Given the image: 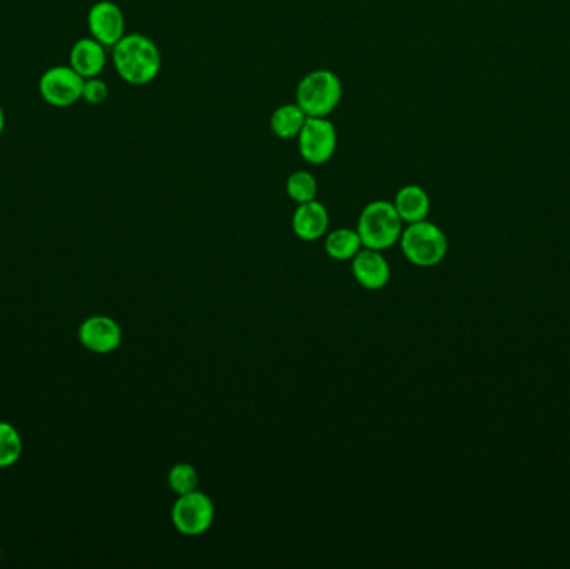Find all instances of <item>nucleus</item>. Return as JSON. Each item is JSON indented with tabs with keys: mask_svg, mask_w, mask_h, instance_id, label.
I'll use <instances>...</instances> for the list:
<instances>
[{
	"mask_svg": "<svg viewBox=\"0 0 570 569\" xmlns=\"http://www.w3.org/2000/svg\"><path fill=\"white\" fill-rule=\"evenodd\" d=\"M112 61L122 81L130 86H147L159 76L162 56L152 39L129 34L112 47Z\"/></svg>",
	"mask_w": 570,
	"mask_h": 569,
	"instance_id": "nucleus-1",
	"label": "nucleus"
},
{
	"mask_svg": "<svg viewBox=\"0 0 570 569\" xmlns=\"http://www.w3.org/2000/svg\"><path fill=\"white\" fill-rule=\"evenodd\" d=\"M404 231V221L395 211L394 202L374 201L362 209L357 222V232L364 247L385 251L399 242Z\"/></svg>",
	"mask_w": 570,
	"mask_h": 569,
	"instance_id": "nucleus-2",
	"label": "nucleus"
},
{
	"mask_svg": "<svg viewBox=\"0 0 570 569\" xmlns=\"http://www.w3.org/2000/svg\"><path fill=\"white\" fill-rule=\"evenodd\" d=\"M342 99V82L335 72L317 69L300 79L295 102L309 117H329Z\"/></svg>",
	"mask_w": 570,
	"mask_h": 569,
	"instance_id": "nucleus-3",
	"label": "nucleus"
},
{
	"mask_svg": "<svg viewBox=\"0 0 570 569\" xmlns=\"http://www.w3.org/2000/svg\"><path fill=\"white\" fill-rule=\"evenodd\" d=\"M399 242L407 261L417 267L437 266L444 261L449 247L442 229L429 221L407 224Z\"/></svg>",
	"mask_w": 570,
	"mask_h": 569,
	"instance_id": "nucleus-4",
	"label": "nucleus"
},
{
	"mask_svg": "<svg viewBox=\"0 0 570 569\" xmlns=\"http://www.w3.org/2000/svg\"><path fill=\"white\" fill-rule=\"evenodd\" d=\"M215 508L212 499L200 491L182 494L172 506L174 528L184 536H200L214 523Z\"/></svg>",
	"mask_w": 570,
	"mask_h": 569,
	"instance_id": "nucleus-5",
	"label": "nucleus"
},
{
	"mask_svg": "<svg viewBox=\"0 0 570 569\" xmlns=\"http://www.w3.org/2000/svg\"><path fill=\"white\" fill-rule=\"evenodd\" d=\"M299 152L312 166L329 162L337 149V131L327 117H309L299 136Z\"/></svg>",
	"mask_w": 570,
	"mask_h": 569,
	"instance_id": "nucleus-6",
	"label": "nucleus"
},
{
	"mask_svg": "<svg viewBox=\"0 0 570 569\" xmlns=\"http://www.w3.org/2000/svg\"><path fill=\"white\" fill-rule=\"evenodd\" d=\"M84 82L70 66L50 67L40 77V96L50 106L69 107L82 99Z\"/></svg>",
	"mask_w": 570,
	"mask_h": 569,
	"instance_id": "nucleus-7",
	"label": "nucleus"
},
{
	"mask_svg": "<svg viewBox=\"0 0 570 569\" xmlns=\"http://www.w3.org/2000/svg\"><path fill=\"white\" fill-rule=\"evenodd\" d=\"M90 36L104 47H114L125 36L124 12L110 0H100L87 16Z\"/></svg>",
	"mask_w": 570,
	"mask_h": 569,
	"instance_id": "nucleus-8",
	"label": "nucleus"
},
{
	"mask_svg": "<svg viewBox=\"0 0 570 569\" xmlns=\"http://www.w3.org/2000/svg\"><path fill=\"white\" fill-rule=\"evenodd\" d=\"M80 343L97 354L112 353L122 341V329L114 319L107 316H92L85 319L79 329Z\"/></svg>",
	"mask_w": 570,
	"mask_h": 569,
	"instance_id": "nucleus-9",
	"label": "nucleus"
},
{
	"mask_svg": "<svg viewBox=\"0 0 570 569\" xmlns=\"http://www.w3.org/2000/svg\"><path fill=\"white\" fill-rule=\"evenodd\" d=\"M352 274L362 288L377 291L389 284V262L382 256V252L364 247L352 259Z\"/></svg>",
	"mask_w": 570,
	"mask_h": 569,
	"instance_id": "nucleus-10",
	"label": "nucleus"
},
{
	"mask_svg": "<svg viewBox=\"0 0 570 569\" xmlns=\"http://www.w3.org/2000/svg\"><path fill=\"white\" fill-rule=\"evenodd\" d=\"M329 229V212L319 201L299 204L292 216V231L302 241H319Z\"/></svg>",
	"mask_w": 570,
	"mask_h": 569,
	"instance_id": "nucleus-11",
	"label": "nucleus"
},
{
	"mask_svg": "<svg viewBox=\"0 0 570 569\" xmlns=\"http://www.w3.org/2000/svg\"><path fill=\"white\" fill-rule=\"evenodd\" d=\"M69 59V66L84 79L99 77L107 62L105 47L95 41L94 37H84L75 42L70 49Z\"/></svg>",
	"mask_w": 570,
	"mask_h": 569,
	"instance_id": "nucleus-12",
	"label": "nucleus"
},
{
	"mask_svg": "<svg viewBox=\"0 0 570 569\" xmlns=\"http://www.w3.org/2000/svg\"><path fill=\"white\" fill-rule=\"evenodd\" d=\"M394 207L407 224L425 221L430 211L429 194L422 187L409 184L395 194Z\"/></svg>",
	"mask_w": 570,
	"mask_h": 569,
	"instance_id": "nucleus-13",
	"label": "nucleus"
},
{
	"mask_svg": "<svg viewBox=\"0 0 570 569\" xmlns=\"http://www.w3.org/2000/svg\"><path fill=\"white\" fill-rule=\"evenodd\" d=\"M307 119L309 116L300 109L297 102L284 104V106L277 107L270 117V131L282 141L297 139Z\"/></svg>",
	"mask_w": 570,
	"mask_h": 569,
	"instance_id": "nucleus-14",
	"label": "nucleus"
},
{
	"mask_svg": "<svg viewBox=\"0 0 570 569\" xmlns=\"http://www.w3.org/2000/svg\"><path fill=\"white\" fill-rule=\"evenodd\" d=\"M364 247L357 229L340 227L325 237V252L335 261H349Z\"/></svg>",
	"mask_w": 570,
	"mask_h": 569,
	"instance_id": "nucleus-15",
	"label": "nucleus"
},
{
	"mask_svg": "<svg viewBox=\"0 0 570 569\" xmlns=\"http://www.w3.org/2000/svg\"><path fill=\"white\" fill-rule=\"evenodd\" d=\"M285 191L292 201L297 204L314 201L317 196V181L315 177L307 171H295L290 174L285 182Z\"/></svg>",
	"mask_w": 570,
	"mask_h": 569,
	"instance_id": "nucleus-16",
	"label": "nucleus"
},
{
	"mask_svg": "<svg viewBox=\"0 0 570 569\" xmlns=\"http://www.w3.org/2000/svg\"><path fill=\"white\" fill-rule=\"evenodd\" d=\"M22 454V439L14 426L0 423V468H10Z\"/></svg>",
	"mask_w": 570,
	"mask_h": 569,
	"instance_id": "nucleus-17",
	"label": "nucleus"
},
{
	"mask_svg": "<svg viewBox=\"0 0 570 569\" xmlns=\"http://www.w3.org/2000/svg\"><path fill=\"white\" fill-rule=\"evenodd\" d=\"M169 486L177 496L192 493L199 486V476L194 466L189 463H179L169 471Z\"/></svg>",
	"mask_w": 570,
	"mask_h": 569,
	"instance_id": "nucleus-18",
	"label": "nucleus"
},
{
	"mask_svg": "<svg viewBox=\"0 0 570 569\" xmlns=\"http://www.w3.org/2000/svg\"><path fill=\"white\" fill-rule=\"evenodd\" d=\"M109 96V87L104 81H100L99 77H92V79H85L84 89H82V99L87 104L97 106Z\"/></svg>",
	"mask_w": 570,
	"mask_h": 569,
	"instance_id": "nucleus-19",
	"label": "nucleus"
},
{
	"mask_svg": "<svg viewBox=\"0 0 570 569\" xmlns=\"http://www.w3.org/2000/svg\"><path fill=\"white\" fill-rule=\"evenodd\" d=\"M5 127V116L4 111H2V107H0V136H2V132H4Z\"/></svg>",
	"mask_w": 570,
	"mask_h": 569,
	"instance_id": "nucleus-20",
	"label": "nucleus"
}]
</instances>
